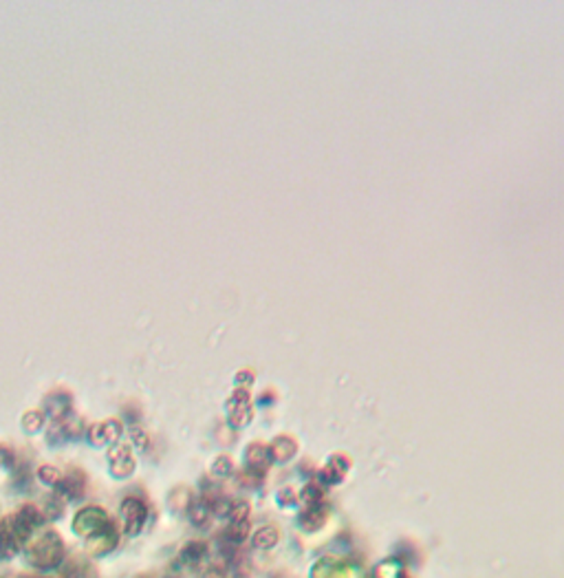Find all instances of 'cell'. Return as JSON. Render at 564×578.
Returning <instances> with one entry per match:
<instances>
[{
  "mask_svg": "<svg viewBox=\"0 0 564 578\" xmlns=\"http://www.w3.org/2000/svg\"><path fill=\"white\" fill-rule=\"evenodd\" d=\"M64 506H67V501H64L62 497H57V494L49 497V499H47V504H45V508H42L45 516H47V521H57V518H60V516L64 514Z\"/></svg>",
  "mask_w": 564,
  "mask_h": 578,
  "instance_id": "cell-14",
  "label": "cell"
},
{
  "mask_svg": "<svg viewBox=\"0 0 564 578\" xmlns=\"http://www.w3.org/2000/svg\"><path fill=\"white\" fill-rule=\"evenodd\" d=\"M205 554H207V545L203 541H190L181 548L177 563L188 565V567H197L205 558Z\"/></svg>",
  "mask_w": 564,
  "mask_h": 578,
  "instance_id": "cell-11",
  "label": "cell"
},
{
  "mask_svg": "<svg viewBox=\"0 0 564 578\" xmlns=\"http://www.w3.org/2000/svg\"><path fill=\"white\" fill-rule=\"evenodd\" d=\"M38 479H40L45 486H53V488H57V484H60V481H62V472H60V468H55V466L45 464V466L38 468Z\"/></svg>",
  "mask_w": 564,
  "mask_h": 578,
  "instance_id": "cell-15",
  "label": "cell"
},
{
  "mask_svg": "<svg viewBox=\"0 0 564 578\" xmlns=\"http://www.w3.org/2000/svg\"><path fill=\"white\" fill-rule=\"evenodd\" d=\"M110 526H113V521H110L108 512L100 506H86L82 510H77L73 516V523H71L73 534L84 538V541H88V538H93L95 534L108 530Z\"/></svg>",
  "mask_w": 564,
  "mask_h": 578,
  "instance_id": "cell-2",
  "label": "cell"
},
{
  "mask_svg": "<svg viewBox=\"0 0 564 578\" xmlns=\"http://www.w3.org/2000/svg\"><path fill=\"white\" fill-rule=\"evenodd\" d=\"M45 419H47L45 411H27V413L23 415V429H25V433L33 435V433H38V431H42Z\"/></svg>",
  "mask_w": 564,
  "mask_h": 578,
  "instance_id": "cell-13",
  "label": "cell"
},
{
  "mask_svg": "<svg viewBox=\"0 0 564 578\" xmlns=\"http://www.w3.org/2000/svg\"><path fill=\"white\" fill-rule=\"evenodd\" d=\"M84 492H86V475L80 468H71L67 475H62V481L55 488V494L62 497L64 501L82 499Z\"/></svg>",
  "mask_w": 564,
  "mask_h": 578,
  "instance_id": "cell-7",
  "label": "cell"
},
{
  "mask_svg": "<svg viewBox=\"0 0 564 578\" xmlns=\"http://www.w3.org/2000/svg\"><path fill=\"white\" fill-rule=\"evenodd\" d=\"M142 578H150V576H142Z\"/></svg>",
  "mask_w": 564,
  "mask_h": 578,
  "instance_id": "cell-20",
  "label": "cell"
},
{
  "mask_svg": "<svg viewBox=\"0 0 564 578\" xmlns=\"http://www.w3.org/2000/svg\"><path fill=\"white\" fill-rule=\"evenodd\" d=\"M130 437H132V444L137 446L139 450H148V448H150V437H148V433H146L142 426H137V424H134V426H130Z\"/></svg>",
  "mask_w": 564,
  "mask_h": 578,
  "instance_id": "cell-17",
  "label": "cell"
},
{
  "mask_svg": "<svg viewBox=\"0 0 564 578\" xmlns=\"http://www.w3.org/2000/svg\"><path fill=\"white\" fill-rule=\"evenodd\" d=\"M188 514H190V521L197 526V528H207L214 512H212V506L207 504L205 499H192V504L188 508Z\"/></svg>",
  "mask_w": 564,
  "mask_h": 578,
  "instance_id": "cell-12",
  "label": "cell"
},
{
  "mask_svg": "<svg viewBox=\"0 0 564 578\" xmlns=\"http://www.w3.org/2000/svg\"><path fill=\"white\" fill-rule=\"evenodd\" d=\"M16 518V523L21 526V530L31 538L35 532H40L42 526L47 523V516L42 512V508H38L35 504H25L18 508V512L13 514Z\"/></svg>",
  "mask_w": 564,
  "mask_h": 578,
  "instance_id": "cell-8",
  "label": "cell"
},
{
  "mask_svg": "<svg viewBox=\"0 0 564 578\" xmlns=\"http://www.w3.org/2000/svg\"><path fill=\"white\" fill-rule=\"evenodd\" d=\"M212 470H214V475H221V477H225V475H229V472H231V461H229L227 457H219L217 461H214Z\"/></svg>",
  "mask_w": 564,
  "mask_h": 578,
  "instance_id": "cell-19",
  "label": "cell"
},
{
  "mask_svg": "<svg viewBox=\"0 0 564 578\" xmlns=\"http://www.w3.org/2000/svg\"><path fill=\"white\" fill-rule=\"evenodd\" d=\"M0 466H3V468H13L16 466V453L5 444H0Z\"/></svg>",
  "mask_w": 564,
  "mask_h": 578,
  "instance_id": "cell-18",
  "label": "cell"
},
{
  "mask_svg": "<svg viewBox=\"0 0 564 578\" xmlns=\"http://www.w3.org/2000/svg\"><path fill=\"white\" fill-rule=\"evenodd\" d=\"M25 552H27V563L38 572H53L60 567L67 558L64 538L55 530L35 532L27 541Z\"/></svg>",
  "mask_w": 564,
  "mask_h": 578,
  "instance_id": "cell-1",
  "label": "cell"
},
{
  "mask_svg": "<svg viewBox=\"0 0 564 578\" xmlns=\"http://www.w3.org/2000/svg\"><path fill=\"white\" fill-rule=\"evenodd\" d=\"M122 514V526L126 536H139L146 521H148V506L139 497H126L120 506Z\"/></svg>",
  "mask_w": 564,
  "mask_h": 578,
  "instance_id": "cell-3",
  "label": "cell"
},
{
  "mask_svg": "<svg viewBox=\"0 0 564 578\" xmlns=\"http://www.w3.org/2000/svg\"><path fill=\"white\" fill-rule=\"evenodd\" d=\"M120 543V532L115 530V526H110L108 530L100 532V534H95L93 538H88L86 541V552L91 556H106L110 554L115 548H117Z\"/></svg>",
  "mask_w": 564,
  "mask_h": 578,
  "instance_id": "cell-10",
  "label": "cell"
},
{
  "mask_svg": "<svg viewBox=\"0 0 564 578\" xmlns=\"http://www.w3.org/2000/svg\"><path fill=\"white\" fill-rule=\"evenodd\" d=\"M108 468H110V475L115 479H128L134 468H137V461L132 457V450L130 446L126 444H115L108 448Z\"/></svg>",
  "mask_w": 564,
  "mask_h": 578,
  "instance_id": "cell-5",
  "label": "cell"
},
{
  "mask_svg": "<svg viewBox=\"0 0 564 578\" xmlns=\"http://www.w3.org/2000/svg\"><path fill=\"white\" fill-rule=\"evenodd\" d=\"M88 441L93 446H115L122 439V421L120 419H106L97 421L88 426Z\"/></svg>",
  "mask_w": 564,
  "mask_h": 578,
  "instance_id": "cell-6",
  "label": "cell"
},
{
  "mask_svg": "<svg viewBox=\"0 0 564 578\" xmlns=\"http://www.w3.org/2000/svg\"><path fill=\"white\" fill-rule=\"evenodd\" d=\"M45 415L53 421H62L73 415V395L69 391H51L45 397Z\"/></svg>",
  "mask_w": 564,
  "mask_h": 578,
  "instance_id": "cell-9",
  "label": "cell"
},
{
  "mask_svg": "<svg viewBox=\"0 0 564 578\" xmlns=\"http://www.w3.org/2000/svg\"><path fill=\"white\" fill-rule=\"evenodd\" d=\"M276 538H278V534L274 528H260L254 536V545L256 548H271L276 543Z\"/></svg>",
  "mask_w": 564,
  "mask_h": 578,
  "instance_id": "cell-16",
  "label": "cell"
},
{
  "mask_svg": "<svg viewBox=\"0 0 564 578\" xmlns=\"http://www.w3.org/2000/svg\"><path fill=\"white\" fill-rule=\"evenodd\" d=\"M25 545H27V541L21 534V530H18L13 514L0 518V556L13 558L25 550Z\"/></svg>",
  "mask_w": 564,
  "mask_h": 578,
  "instance_id": "cell-4",
  "label": "cell"
}]
</instances>
